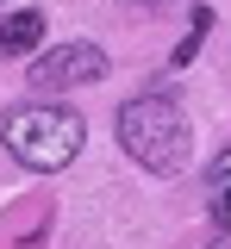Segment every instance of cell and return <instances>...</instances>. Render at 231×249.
Wrapping results in <instances>:
<instances>
[{"instance_id": "obj_1", "label": "cell", "mask_w": 231, "mask_h": 249, "mask_svg": "<svg viewBox=\"0 0 231 249\" xmlns=\"http://www.w3.org/2000/svg\"><path fill=\"white\" fill-rule=\"evenodd\" d=\"M119 143L150 168V175H175L181 162H188V119H181V106L169 100V93H144L132 100L125 112H119Z\"/></svg>"}, {"instance_id": "obj_3", "label": "cell", "mask_w": 231, "mask_h": 249, "mask_svg": "<svg viewBox=\"0 0 231 249\" xmlns=\"http://www.w3.org/2000/svg\"><path fill=\"white\" fill-rule=\"evenodd\" d=\"M106 75V50L100 44H63V50H44L32 62V88L57 93V88H81V81H100Z\"/></svg>"}, {"instance_id": "obj_2", "label": "cell", "mask_w": 231, "mask_h": 249, "mask_svg": "<svg viewBox=\"0 0 231 249\" xmlns=\"http://www.w3.org/2000/svg\"><path fill=\"white\" fill-rule=\"evenodd\" d=\"M0 137L25 168H69L81 156V119L63 106H13Z\"/></svg>"}, {"instance_id": "obj_4", "label": "cell", "mask_w": 231, "mask_h": 249, "mask_svg": "<svg viewBox=\"0 0 231 249\" xmlns=\"http://www.w3.org/2000/svg\"><path fill=\"white\" fill-rule=\"evenodd\" d=\"M38 44H44V13L38 6H19L13 19H0V50L6 56H32Z\"/></svg>"}, {"instance_id": "obj_5", "label": "cell", "mask_w": 231, "mask_h": 249, "mask_svg": "<svg viewBox=\"0 0 231 249\" xmlns=\"http://www.w3.org/2000/svg\"><path fill=\"white\" fill-rule=\"evenodd\" d=\"M212 218H219V224H231V187H219V193H212Z\"/></svg>"}, {"instance_id": "obj_6", "label": "cell", "mask_w": 231, "mask_h": 249, "mask_svg": "<svg viewBox=\"0 0 231 249\" xmlns=\"http://www.w3.org/2000/svg\"><path fill=\"white\" fill-rule=\"evenodd\" d=\"M212 187H231V150L219 156V162H212Z\"/></svg>"}, {"instance_id": "obj_7", "label": "cell", "mask_w": 231, "mask_h": 249, "mask_svg": "<svg viewBox=\"0 0 231 249\" xmlns=\"http://www.w3.org/2000/svg\"><path fill=\"white\" fill-rule=\"evenodd\" d=\"M219 249H231V237H225V243H219Z\"/></svg>"}]
</instances>
